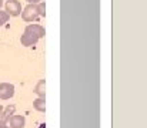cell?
<instances>
[{"label":"cell","instance_id":"cell-4","mask_svg":"<svg viewBox=\"0 0 147 128\" xmlns=\"http://www.w3.org/2000/svg\"><path fill=\"white\" fill-rule=\"evenodd\" d=\"M4 123L10 128H24V125H26V118H24L23 115L13 114V115H10Z\"/></svg>","mask_w":147,"mask_h":128},{"label":"cell","instance_id":"cell-6","mask_svg":"<svg viewBox=\"0 0 147 128\" xmlns=\"http://www.w3.org/2000/svg\"><path fill=\"white\" fill-rule=\"evenodd\" d=\"M34 92H36L39 97H42V98L46 97V80H40V81L36 84Z\"/></svg>","mask_w":147,"mask_h":128},{"label":"cell","instance_id":"cell-1","mask_svg":"<svg viewBox=\"0 0 147 128\" xmlns=\"http://www.w3.org/2000/svg\"><path fill=\"white\" fill-rule=\"evenodd\" d=\"M45 37V27L40 24H29L20 37V43L26 47L34 46L40 39Z\"/></svg>","mask_w":147,"mask_h":128},{"label":"cell","instance_id":"cell-10","mask_svg":"<svg viewBox=\"0 0 147 128\" xmlns=\"http://www.w3.org/2000/svg\"><path fill=\"white\" fill-rule=\"evenodd\" d=\"M26 1H29V4H37V3H40L42 0H26Z\"/></svg>","mask_w":147,"mask_h":128},{"label":"cell","instance_id":"cell-7","mask_svg":"<svg viewBox=\"0 0 147 128\" xmlns=\"http://www.w3.org/2000/svg\"><path fill=\"white\" fill-rule=\"evenodd\" d=\"M33 107H34L36 111L45 113V110H46V101H45V98H42V97L36 98V100L33 101Z\"/></svg>","mask_w":147,"mask_h":128},{"label":"cell","instance_id":"cell-12","mask_svg":"<svg viewBox=\"0 0 147 128\" xmlns=\"http://www.w3.org/2000/svg\"><path fill=\"white\" fill-rule=\"evenodd\" d=\"M3 108H4V107H1V105H0V114H1V111H3Z\"/></svg>","mask_w":147,"mask_h":128},{"label":"cell","instance_id":"cell-11","mask_svg":"<svg viewBox=\"0 0 147 128\" xmlns=\"http://www.w3.org/2000/svg\"><path fill=\"white\" fill-rule=\"evenodd\" d=\"M0 128H10V127H9L4 121H1V120H0Z\"/></svg>","mask_w":147,"mask_h":128},{"label":"cell","instance_id":"cell-5","mask_svg":"<svg viewBox=\"0 0 147 128\" xmlns=\"http://www.w3.org/2000/svg\"><path fill=\"white\" fill-rule=\"evenodd\" d=\"M14 95V85L10 83H0V100H10Z\"/></svg>","mask_w":147,"mask_h":128},{"label":"cell","instance_id":"cell-8","mask_svg":"<svg viewBox=\"0 0 147 128\" xmlns=\"http://www.w3.org/2000/svg\"><path fill=\"white\" fill-rule=\"evenodd\" d=\"M14 110H16L14 105H9V107L3 108V111H1V114H0V120H1V121H6L10 115L14 114Z\"/></svg>","mask_w":147,"mask_h":128},{"label":"cell","instance_id":"cell-9","mask_svg":"<svg viewBox=\"0 0 147 128\" xmlns=\"http://www.w3.org/2000/svg\"><path fill=\"white\" fill-rule=\"evenodd\" d=\"M9 17H10V16H9L6 11H1V10H0V26H3L4 23H7V21H9Z\"/></svg>","mask_w":147,"mask_h":128},{"label":"cell","instance_id":"cell-13","mask_svg":"<svg viewBox=\"0 0 147 128\" xmlns=\"http://www.w3.org/2000/svg\"><path fill=\"white\" fill-rule=\"evenodd\" d=\"M1 6H3V0H0V7H1Z\"/></svg>","mask_w":147,"mask_h":128},{"label":"cell","instance_id":"cell-2","mask_svg":"<svg viewBox=\"0 0 147 128\" xmlns=\"http://www.w3.org/2000/svg\"><path fill=\"white\" fill-rule=\"evenodd\" d=\"M20 14L24 21H36L39 17L46 16V4L43 1H40L37 4H27Z\"/></svg>","mask_w":147,"mask_h":128},{"label":"cell","instance_id":"cell-3","mask_svg":"<svg viewBox=\"0 0 147 128\" xmlns=\"http://www.w3.org/2000/svg\"><path fill=\"white\" fill-rule=\"evenodd\" d=\"M6 13L9 16H13V17L19 16L22 13V4H20V1L19 0H7V3H6Z\"/></svg>","mask_w":147,"mask_h":128}]
</instances>
